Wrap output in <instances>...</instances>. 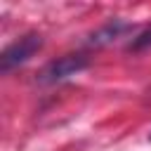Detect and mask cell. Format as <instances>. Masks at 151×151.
Masks as SVG:
<instances>
[{"label": "cell", "mask_w": 151, "mask_h": 151, "mask_svg": "<svg viewBox=\"0 0 151 151\" xmlns=\"http://www.w3.org/2000/svg\"><path fill=\"white\" fill-rule=\"evenodd\" d=\"M87 66H90V57H85V54H64L59 59H52L47 66H42V71L38 73V80L42 85H54V83H61L71 76H78Z\"/></svg>", "instance_id": "1"}, {"label": "cell", "mask_w": 151, "mask_h": 151, "mask_svg": "<svg viewBox=\"0 0 151 151\" xmlns=\"http://www.w3.org/2000/svg\"><path fill=\"white\" fill-rule=\"evenodd\" d=\"M40 47H42V35L40 33H26V35H21L19 40H14L12 45H7L2 50V54H0V71L9 73L12 68L26 64Z\"/></svg>", "instance_id": "2"}, {"label": "cell", "mask_w": 151, "mask_h": 151, "mask_svg": "<svg viewBox=\"0 0 151 151\" xmlns=\"http://www.w3.org/2000/svg\"><path fill=\"white\" fill-rule=\"evenodd\" d=\"M130 26L125 24V21H120V19H113V21H109L106 26H101L99 31H94L92 35H90V45H94V47H99V45H106V42H111V40H116L123 31H127Z\"/></svg>", "instance_id": "3"}, {"label": "cell", "mask_w": 151, "mask_h": 151, "mask_svg": "<svg viewBox=\"0 0 151 151\" xmlns=\"http://www.w3.org/2000/svg\"><path fill=\"white\" fill-rule=\"evenodd\" d=\"M146 47H151V26L144 28L139 35H134L132 42H130V50L132 52H139V50H146Z\"/></svg>", "instance_id": "4"}]
</instances>
